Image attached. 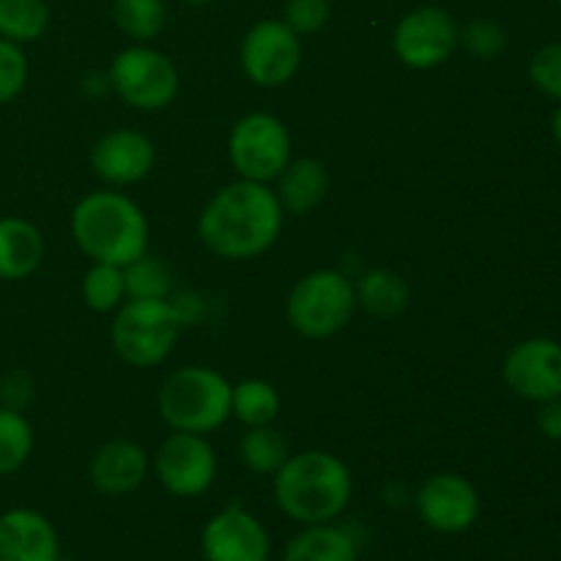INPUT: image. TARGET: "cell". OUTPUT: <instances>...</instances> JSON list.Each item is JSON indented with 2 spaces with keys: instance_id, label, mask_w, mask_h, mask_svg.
Instances as JSON below:
<instances>
[{
  "instance_id": "obj_14",
  "label": "cell",
  "mask_w": 561,
  "mask_h": 561,
  "mask_svg": "<svg viewBox=\"0 0 561 561\" xmlns=\"http://www.w3.org/2000/svg\"><path fill=\"white\" fill-rule=\"evenodd\" d=\"M504 383L531 403L561 398V343L551 337L520 340L502 365Z\"/></svg>"
},
{
  "instance_id": "obj_11",
  "label": "cell",
  "mask_w": 561,
  "mask_h": 561,
  "mask_svg": "<svg viewBox=\"0 0 561 561\" xmlns=\"http://www.w3.org/2000/svg\"><path fill=\"white\" fill-rule=\"evenodd\" d=\"M241 69L255 85H288L301 69V36H296L283 20H261L241 38Z\"/></svg>"
},
{
  "instance_id": "obj_31",
  "label": "cell",
  "mask_w": 561,
  "mask_h": 561,
  "mask_svg": "<svg viewBox=\"0 0 561 561\" xmlns=\"http://www.w3.org/2000/svg\"><path fill=\"white\" fill-rule=\"evenodd\" d=\"M329 16H332V3L329 0H288L283 22L296 36H312V33H318L327 25Z\"/></svg>"
},
{
  "instance_id": "obj_36",
  "label": "cell",
  "mask_w": 561,
  "mask_h": 561,
  "mask_svg": "<svg viewBox=\"0 0 561 561\" xmlns=\"http://www.w3.org/2000/svg\"><path fill=\"white\" fill-rule=\"evenodd\" d=\"M181 3H190V5H206V3H214V0H181Z\"/></svg>"
},
{
  "instance_id": "obj_10",
  "label": "cell",
  "mask_w": 561,
  "mask_h": 561,
  "mask_svg": "<svg viewBox=\"0 0 561 561\" xmlns=\"http://www.w3.org/2000/svg\"><path fill=\"white\" fill-rule=\"evenodd\" d=\"M460 47V27L442 5H420L400 16L392 31V49L409 69L427 71L447 64Z\"/></svg>"
},
{
  "instance_id": "obj_24",
  "label": "cell",
  "mask_w": 561,
  "mask_h": 561,
  "mask_svg": "<svg viewBox=\"0 0 561 561\" xmlns=\"http://www.w3.org/2000/svg\"><path fill=\"white\" fill-rule=\"evenodd\" d=\"M113 20L118 31L135 44H148L168 25L164 0H113Z\"/></svg>"
},
{
  "instance_id": "obj_15",
  "label": "cell",
  "mask_w": 561,
  "mask_h": 561,
  "mask_svg": "<svg viewBox=\"0 0 561 561\" xmlns=\"http://www.w3.org/2000/svg\"><path fill=\"white\" fill-rule=\"evenodd\" d=\"M157 162L151 137L137 129H115L99 137L91 148V168L104 184L131 186L148 179Z\"/></svg>"
},
{
  "instance_id": "obj_33",
  "label": "cell",
  "mask_w": 561,
  "mask_h": 561,
  "mask_svg": "<svg viewBox=\"0 0 561 561\" xmlns=\"http://www.w3.org/2000/svg\"><path fill=\"white\" fill-rule=\"evenodd\" d=\"M0 400H3L5 409L25 411V405L33 400L31 376H27V373H22V370L5 376L3 383H0Z\"/></svg>"
},
{
  "instance_id": "obj_7",
  "label": "cell",
  "mask_w": 561,
  "mask_h": 561,
  "mask_svg": "<svg viewBox=\"0 0 561 561\" xmlns=\"http://www.w3.org/2000/svg\"><path fill=\"white\" fill-rule=\"evenodd\" d=\"M107 80L121 102L140 113H159L170 107L181 88L173 58L148 44H131L121 49L110 64Z\"/></svg>"
},
{
  "instance_id": "obj_26",
  "label": "cell",
  "mask_w": 561,
  "mask_h": 561,
  "mask_svg": "<svg viewBox=\"0 0 561 561\" xmlns=\"http://www.w3.org/2000/svg\"><path fill=\"white\" fill-rule=\"evenodd\" d=\"M36 433L22 411L0 405V477H11L27 463Z\"/></svg>"
},
{
  "instance_id": "obj_2",
  "label": "cell",
  "mask_w": 561,
  "mask_h": 561,
  "mask_svg": "<svg viewBox=\"0 0 561 561\" xmlns=\"http://www.w3.org/2000/svg\"><path fill=\"white\" fill-rule=\"evenodd\" d=\"M274 504L299 526L332 524L348 510L354 477L345 460L323 449L290 453L272 477Z\"/></svg>"
},
{
  "instance_id": "obj_35",
  "label": "cell",
  "mask_w": 561,
  "mask_h": 561,
  "mask_svg": "<svg viewBox=\"0 0 561 561\" xmlns=\"http://www.w3.org/2000/svg\"><path fill=\"white\" fill-rule=\"evenodd\" d=\"M551 131H553V137H557V142L561 146V104H559L557 113H553V118H551Z\"/></svg>"
},
{
  "instance_id": "obj_17",
  "label": "cell",
  "mask_w": 561,
  "mask_h": 561,
  "mask_svg": "<svg viewBox=\"0 0 561 561\" xmlns=\"http://www.w3.org/2000/svg\"><path fill=\"white\" fill-rule=\"evenodd\" d=\"M151 460L137 442L113 438L102 444L91 460V482L96 493L110 499H121L135 493L146 482Z\"/></svg>"
},
{
  "instance_id": "obj_29",
  "label": "cell",
  "mask_w": 561,
  "mask_h": 561,
  "mask_svg": "<svg viewBox=\"0 0 561 561\" xmlns=\"http://www.w3.org/2000/svg\"><path fill=\"white\" fill-rule=\"evenodd\" d=\"M27 85V55L22 44L0 38V104H9Z\"/></svg>"
},
{
  "instance_id": "obj_6",
  "label": "cell",
  "mask_w": 561,
  "mask_h": 561,
  "mask_svg": "<svg viewBox=\"0 0 561 561\" xmlns=\"http://www.w3.org/2000/svg\"><path fill=\"white\" fill-rule=\"evenodd\" d=\"M356 310L354 279L337 268H318L290 288L285 316L294 332L310 340L334 337Z\"/></svg>"
},
{
  "instance_id": "obj_12",
  "label": "cell",
  "mask_w": 561,
  "mask_h": 561,
  "mask_svg": "<svg viewBox=\"0 0 561 561\" xmlns=\"http://www.w3.org/2000/svg\"><path fill=\"white\" fill-rule=\"evenodd\" d=\"M414 507L422 524L438 535H463L480 518V491L466 477L442 471L416 488Z\"/></svg>"
},
{
  "instance_id": "obj_19",
  "label": "cell",
  "mask_w": 561,
  "mask_h": 561,
  "mask_svg": "<svg viewBox=\"0 0 561 561\" xmlns=\"http://www.w3.org/2000/svg\"><path fill=\"white\" fill-rule=\"evenodd\" d=\"M329 192L327 164L316 157L290 159L288 168L277 175V195L279 206L285 214H310L323 203Z\"/></svg>"
},
{
  "instance_id": "obj_18",
  "label": "cell",
  "mask_w": 561,
  "mask_h": 561,
  "mask_svg": "<svg viewBox=\"0 0 561 561\" xmlns=\"http://www.w3.org/2000/svg\"><path fill=\"white\" fill-rule=\"evenodd\" d=\"M362 540L351 526L312 524L301 526L283 548V561H359Z\"/></svg>"
},
{
  "instance_id": "obj_1",
  "label": "cell",
  "mask_w": 561,
  "mask_h": 561,
  "mask_svg": "<svg viewBox=\"0 0 561 561\" xmlns=\"http://www.w3.org/2000/svg\"><path fill=\"white\" fill-rule=\"evenodd\" d=\"M283 219L285 211L272 186L239 179L203 206L197 236L222 261H252L272 250L283 233Z\"/></svg>"
},
{
  "instance_id": "obj_4",
  "label": "cell",
  "mask_w": 561,
  "mask_h": 561,
  "mask_svg": "<svg viewBox=\"0 0 561 561\" xmlns=\"http://www.w3.org/2000/svg\"><path fill=\"white\" fill-rule=\"evenodd\" d=\"M233 383L206 365L179 367L164 378L157 409L170 431L208 436L230 420Z\"/></svg>"
},
{
  "instance_id": "obj_8",
  "label": "cell",
  "mask_w": 561,
  "mask_h": 561,
  "mask_svg": "<svg viewBox=\"0 0 561 561\" xmlns=\"http://www.w3.org/2000/svg\"><path fill=\"white\" fill-rule=\"evenodd\" d=\"M290 131L277 115L250 113L228 135V159L239 179L272 184L290 162Z\"/></svg>"
},
{
  "instance_id": "obj_21",
  "label": "cell",
  "mask_w": 561,
  "mask_h": 561,
  "mask_svg": "<svg viewBox=\"0 0 561 561\" xmlns=\"http://www.w3.org/2000/svg\"><path fill=\"white\" fill-rule=\"evenodd\" d=\"M356 305L365 307L376 318H394L409 307L411 288L398 272L389 268H370L354 283Z\"/></svg>"
},
{
  "instance_id": "obj_20",
  "label": "cell",
  "mask_w": 561,
  "mask_h": 561,
  "mask_svg": "<svg viewBox=\"0 0 561 561\" xmlns=\"http://www.w3.org/2000/svg\"><path fill=\"white\" fill-rule=\"evenodd\" d=\"M44 261V236L22 217H0V279L16 283L38 272Z\"/></svg>"
},
{
  "instance_id": "obj_27",
  "label": "cell",
  "mask_w": 561,
  "mask_h": 561,
  "mask_svg": "<svg viewBox=\"0 0 561 561\" xmlns=\"http://www.w3.org/2000/svg\"><path fill=\"white\" fill-rule=\"evenodd\" d=\"M126 299H170L173 294V272L164 261L151 257L146 252L142 257L124 266Z\"/></svg>"
},
{
  "instance_id": "obj_16",
  "label": "cell",
  "mask_w": 561,
  "mask_h": 561,
  "mask_svg": "<svg viewBox=\"0 0 561 561\" xmlns=\"http://www.w3.org/2000/svg\"><path fill=\"white\" fill-rule=\"evenodd\" d=\"M60 537L47 515L14 507L0 515V561H58Z\"/></svg>"
},
{
  "instance_id": "obj_9",
  "label": "cell",
  "mask_w": 561,
  "mask_h": 561,
  "mask_svg": "<svg viewBox=\"0 0 561 561\" xmlns=\"http://www.w3.org/2000/svg\"><path fill=\"white\" fill-rule=\"evenodd\" d=\"M153 474L159 485L175 499H197L217 480L219 460L201 433L173 431L153 453Z\"/></svg>"
},
{
  "instance_id": "obj_22",
  "label": "cell",
  "mask_w": 561,
  "mask_h": 561,
  "mask_svg": "<svg viewBox=\"0 0 561 561\" xmlns=\"http://www.w3.org/2000/svg\"><path fill=\"white\" fill-rule=\"evenodd\" d=\"M279 409H283L279 392L274 389V383L263 381V378H244L233 387L230 416H236L244 427L274 425Z\"/></svg>"
},
{
  "instance_id": "obj_37",
  "label": "cell",
  "mask_w": 561,
  "mask_h": 561,
  "mask_svg": "<svg viewBox=\"0 0 561 561\" xmlns=\"http://www.w3.org/2000/svg\"><path fill=\"white\" fill-rule=\"evenodd\" d=\"M58 561H66V559H64V557H60V559H58Z\"/></svg>"
},
{
  "instance_id": "obj_34",
  "label": "cell",
  "mask_w": 561,
  "mask_h": 561,
  "mask_svg": "<svg viewBox=\"0 0 561 561\" xmlns=\"http://www.w3.org/2000/svg\"><path fill=\"white\" fill-rule=\"evenodd\" d=\"M537 427L551 442H561V398L546 400L537 411Z\"/></svg>"
},
{
  "instance_id": "obj_5",
  "label": "cell",
  "mask_w": 561,
  "mask_h": 561,
  "mask_svg": "<svg viewBox=\"0 0 561 561\" xmlns=\"http://www.w3.org/2000/svg\"><path fill=\"white\" fill-rule=\"evenodd\" d=\"M184 316L170 299H129L115 310L110 340L121 359L137 370L157 367L173 354Z\"/></svg>"
},
{
  "instance_id": "obj_3",
  "label": "cell",
  "mask_w": 561,
  "mask_h": 561,
  "mask_svg": "<svg viewBox=\"0 0 561 561\" xmlns=\"http://www.w3.org/2000/svg\"><path fill=\"white\" fill-rule=\"evenodd\" d=\"M148 217L124 192H91L71 211V239L93 263L129 266L148 252Z\"/></svg>"
},
{
  "instance_id": "obj_28",
  "label": "cell",
  "mask_w": 561,
  "mask_h": 561,
  "mask_svg": "<svg viewBox=\"0 0 561 561\" xmlns=\"http://www.w3.org/2000/svg\"><path fill=\"white\" fill-rule=\"evenodd\" d=\"M82 301L93 312H113L126 299L124 268L110 266V263H93L82 277Z\"/></svg>"
},
{
  "instance_id": "obj_30",
  "label": "cell",
  "mask_w": 561,
  "mask_h": 561,
  "mask_svg": "<svg viewBox=\"0 0 561 561\" xmlns=\"http://www.w3.org/2000/svg\"><path fill=\"white\" fill-rule=\"evenodd\" d=\"M460 44L474 58L491 60L499 53H504V47H507V33H504V27L499 22L474 20L466 27H460Z\"/></svg>"
},
{
  "instance_id": "obj_13",
  "label": "cell",
  "mask_w": 561,
  "mask_h": 561,
  "mask_svg": "<svg viewBox=\"0 0 561 561\" xmlns=\"http://www.w3.org/2000/svg\"><path fill=\"white\" fill-rule=\"evenodd\" d=\"M201 553L206 561H272V535L257 515L233 502L206 520Z\"/></svg>"
},
{
  "instance_id": "obj_23",
  "label": "cell",
  "mask_w": 561,
  "mask_h": 561,
  "mask_svg": "<svg viewBox=\"0 0 561 561\" xmlns=\"http://www.w3.org/2000/svg\"><path fill=\"white\" fill-rule=\"evenodd\" d=\"M239 458L247 471L257 477H274L279 466L290 458V447L274 425L247 427L239 442Z\"/></svg>"
},
{
  "instance_id": "obj_25",
  "label": "cell",
  "mask_w": 561,
  "mask_h": 561,
  "mask_svg": "<svg viewBox=\"0 0 561 561\" xmlns=\"http://www.w3.org/2000/svg\"><path fill=\"white\" fill-rule=\"evenodd\" d=\"M49 25L47 0H0V38L31 44Z\"/></svg>"
},
{
  "instance_id": "obj_38",
  "label": "cell",
  "mask_w": 561,
  "mask_h": 561,
  "mask_svg": "<svg viewBox=\"0 0 561 561\" xmlns=\"http://www.w3.org/2000/svg\"><path fill=\"white\" fill-rule=\"evenodd\" d=\"M557 3H559V5H561V0H557Z\"/></svg>"
},
{
  "instance_id": "obj_32",
  "label": "cell",
  "mask_w": 561,
  "mask_h": 561,
  "mask_svg": "<svg viewBox=\"0 0 561 561\" xmlns=\"http://www.w3.org/2000/svg\"><path fill=\"white\" fill-rule=\"evenodd\" d=\"M529 77L546 96L561 102V44H546L535 53L529 64Z\"/></svg>"
}]
</instances>
